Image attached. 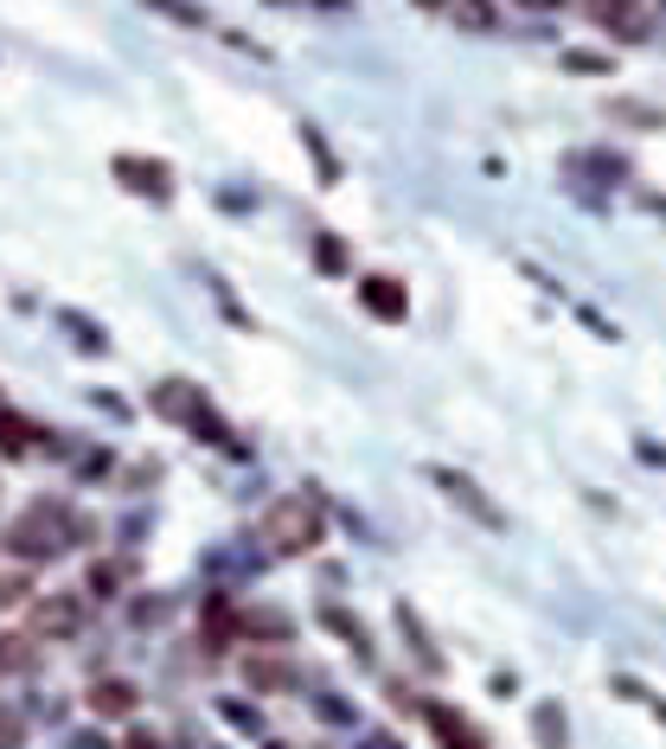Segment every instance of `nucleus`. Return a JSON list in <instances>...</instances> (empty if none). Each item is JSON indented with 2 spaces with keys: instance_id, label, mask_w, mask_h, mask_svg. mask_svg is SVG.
<instances>
[{
  "instance_id": "obj_14",
  "label": "nucleus",
  "mask_w": 666,
  "mask_h": 749,
  "mask_svg": "<svg viewBox=\"0 0 666 749\" xmlns=\"http://www.w3.org/2000/svg\"><path fill=\"white\" fill-rule=\"evenodd\" d=\"M33 436H38V429L26 423V416L0 404V455H26V449H33Z\"/></svg>"
},
{
  "instance_id": "obj_7",
  "label": "nucleus",
  "mask_w": 666,
  "mask_h": 749,
  "mask_svg": "<svg viewBox=\"0 0 666 749\" xmlns=\"http://www.w3.org/2000/svg\"><path fill=\"white\" fill-rule=\"evenodd\" d=\"M423 717H430V730H436V744H443V749H487L481 730L455 712V705H443V698H430V705H423Z\"/></svg>"
},
{
  "instance_id": "obj_6",
  "label": "nucleus",
  "mask_w": 666,
  "mask_h": 749,
  "mask_svg": "<svg viewBox=\"0 0 666 749\" xmlns=\"http://www.w3.org/2000/svg\"><path fill=\"white\" fill-rule=\"evenodd\" d=\"M359 308H366L371 321H391V327H398L410 314V295H404L398 276H366V282H359Z\"/></svg>"
},
{
  "instance_id": "obj_19",
  "label": "nucleus",
  "mask_w": 666,
  "mask_h": 749,
  "mask_svg": "<svg viewBox=\"0 0 666 749\" xmlns=\"http://www.w3.org/2000/svg\"><path fill=\"white\" fill-rule=\"evenodd\" d=\"M321 622H328L333 635H346L353 647H359V653H371V635L359 628V622H353V615H346V608H321Z\"/></svg>"
},
{
  "instance_id": "obj_17",
  "label": "nucleus",
  "mask_w": 666,
  "mask_h": 749,
  "mask_svg": "<svg viewBox=\"0 0 666 749\" xmlns=\"http://www.w3.org/2000/svg\"><path fill=\"white\" fill-rule=\"evenodd\" d=\"M122 583H129V563H115V558L90 563V596H115Z\"/></svg>"
},
{
  "instance_id": "obj_8",
  "label": "nucleus",
  "mask_w": 666,
  "mask_h": 749,
  "mask_svg": "<svg viewBox=\"0 0 666 749\" xmlns=\"http://www.w3.org/2000/svg\"><path fill=\"white\" fill-rule=\"evenodd\" d=\"M584 13H590L596 26L622 33V38H641V33H647V13H641L634 0H584Z\"/></svg>"
},
{
  "instance_id": "obj_10",
  "label": "nucleus",
  "mask_w": 666,
  "mask_h": 749,
  "mask_svg": "<svg viewBox=\"0 0 666 749\" xmlns=\"http://www.w3.org/2000/svg\"><path fill=\"white\" fill-rule=\"evenodd\" d=\"M206 404V391L199 384H186V378H167V384H154V411L167 416V423H186V416Z\"/></svg>"
},
{
  "instance_id": "obj_15",
  "label": "nucleus",
  "mask_w": 666,
  "mask_h": 749,
  "mask_svg": "<svg viewBox=\"0 0 666 749\" xmlns=\"http://www.w3.org/2000/svg\"><path fill=\"white\" fill-rule=\"evenodd\" d=\"M33 635H0V673H33Z\"/></svg>"
},
{
  "instance_id": "obj_16",
  "label": "nucleus",
  "mask_w": 666,
  "mask_h": 749,
  "mask_svg": "<svg viewBox=\"0 0 666 749\" xmlns=\"http://www.w3.org/2000/svg\"><path fill=\"white\" fill-rule=\"evenodd\" d=\"M398 628H404V635H410V653H417V660H423V667H430V673H443V653H436V647H430V635H423V628H417V615H410V608H398Z\"/></svg>"
},
{
  "instance_id": "obj_3",
  "label": "nucleus",
  "mask_w": 666,
  "mask_h": 749,
  "mask_svg": "<svg viewBox=\"0 0 666 749\" xmlns=\"http://www.w3.org/2000/svg\"><path fill=\"white\" fill-rule=\"evenodd\" d=\"M90 622V602L84 590H52V596H33L26 602V635L33 640H77Z\"/></svg>"
},
{
  "instance_id": "obj_27",
  "label": "nucleus",
  "mask_w": 666,
  "mask_h": 749,
  "mask_svg": "<svg viewBox=\"0 0 666 749\" xmlns=\"http://www.w3.org/2000/svg\"><path fill=\"white\" fill-rule=\"evenodd\" d=\"M423 7H443V0H423Z\"/></svg>"
},
{
  "instance_id": "obj_25",
  "label": "nucleus",
  "mask_w": 666,
  "mask_h": 749,
  "mask_svg": "<svg viewBox=\"0 0 666 749\" xmlns=\"http://www.w3.org/2000/svg\"><path fill=\"white\" fill-rule=\"evenodd\" d=\"M122 749H167V737H154V730H135V737H129Z\"/></svg>"
},
{
  "instance_id": "obj_13",
  "label": "nucleus",
  "mask_w": 666,
  "mask_h": 749,
  "mask_svg": "<svg viewBox=\"0 0 666 749\" xmlns=\"http://www.w3.org/2000/svg\"><path fill=\"white\" fill-rule=\"evenodd\" d=\"M532 730H539V744H545V749H570V724H564V712H557L552 698L532 705Z\"/></svg>"
},
{
  "instance_id": "obj_23",
  "label": "nucleus",
  "mask_w": 666,
  "mask_h": 749,
  "mask_svg": "<svg viewBox=\"0 0 666 749\" xmlns=\"http://www.w3.org/2000/svg\"><path fill=\"white\" fill-rule=\"evenodd\" d=\"M71 334H77V346H84V353H103V346H110V339L97 334L90 321H77V314H71Z\"/></svg>"
},
{
  "instance_id": "obj_1",
  "label": "nucleus",
  "mask_w": 666,
  "mask_h": 749,
  "mask_svg": "<svg viewBox=\"0 0 666 749\" xmlns=\"http://www.w3.org/2000/svg\"><path fill=\"white\" fill-rule=\"evenodd\" d=\"M71 538H90V525L77 519L65 500H33L20 519L7 525V551L20 563H45V558H58V551H71Z\"/></svg>"
},
{
  "instance_id": "obj_4",
  "label": "nucleus",
  "mask_w": 666,
  "mask_h": 749,
  "mask_svg": "<svg viewBox=\"0 0 666 749\" xmlns=\"http://www.w3.org/2000/svg\"><path fill=\"white\" fill-rule=\"evenodd\" d=\"M115 180L129 192H142V199H174V167L167 160H148V154H115L110 160Z\"/></svg>"
},
{
  "instance_id": "obj_11",
  "label": "nucleus",
  "mask_w": 666,
  "mask_h": 749,
  "mask_svg": "<svg viewBox=\"0 0 666 749\" xmlns=\"http://www.w3.org/2000/svg\"><path fill=\"white\" fill-rule=\"evenodd\" d=\"M135 705H142V692L129 679H97L90 685V712L97 717H135Z\"/></svg>"
},
{
  "instance_id": "obj_26",
  "label": "nucleus",
  "mask_w": 666,
  "mask_h": 749,
  "mask_svg": "<svg viewBox=\"0 0 666 749\" xmlns=\"http://www.w3.org/2000/svg\"><path fill=\"white\" fill-rule=\"evenodd\" d=\"M519 7H539V13H545V7H564V0H519Z\"/></svg>"
},
{
  "instance_id": "obj_21",
  "label": "nucleus",
  "mask_w": 666,
  "mask_h": 749,
  "mask_svg": "<svg viewBox=\"0 0 666 749\" xmlns=\"http://www.w3.org/2000/svg\"><path fill=\"white\" fill-rule=\"evenodd\" d=\"M20 744H26V717L13 705H0V749H20Z\"/></svg>"
},
{
  "instance_id": "obj_9",
  "label": "nucleus",
  "mask_w": 666,
  "mask_h": 749,
  "mask_svg": "<svg viewBox=\"0 0 666 749\" xmlns=\"http://www.w3.org/2000/svg\"><path fill=\"white\" fill-rule=\"evenodd\" d=\"M244 679H251V692H289V685H296V667H289V653H251V660H244Z\"/></svg>"
},
{
  "instance_id": "obj_2",
  "label": "nucleus",
  "mask_w": 666,
  "mask_h": 749,
  "mask_svg": "<svg viewBox=\"0 0 666 749\" xmlns=\"http://www.w3.org/2000/svg\"><path fill=\"white\" fill-rule=\"evenodd\" d=\"M321 538H328V513H321V500H308V493H282V500H269V513H263V545H269L276 558H308Z\"/></svg>"
},
{
  "instance_id": "obj_5",
  "label": "nucleus",
  "mask_w": 666,
  "mask_h": 749,
  "mask_svg": "<svg viewBox=\"0 0 666 749\" xmlns=\"http://www.w3.org/2000/svg\"><path fill=\"white\" fill-rule=\"evenodd\" d=\"M430 481H436V488H443L448 500L462 506V513H475L481 525H493V532L507 525V513H500V506H493V500H487V493L475 488V481H468V474H455V468H430Z\"/></svg>"
},
{
  "instance_id": "obj_12",
  "label": "nucleus",
  "mask_w": 666,
  "mask_h": 749,
  "mask_svg": "<svg viewBox=\"0 0 666 749\" xmlns=\"http://www.w3.org/2000/svg\"><path fill=\"white\" fill-rule=\"evenodd\" d=\"M237 635H251V640H289V635H296V622H289L282 608H244V615H237Z\"/></svg>"
},
{
  "instance_id": "obj_24",
  "label": "nucleus",
  "mask_w": 666,
  "mask_h": 749,
  "mask_svg": "<svg viewBox=\"0 0 666 749\" xmlns=\"http://www.w3.org/2000/svg\"><path fill=\"white\" fill-rule=\"evenodd\" d=\"M564 65H570V71H609V58H596V52H570Z\"/></svg>"
},
{
  "instance_id": "obj_22",
  "label": "nucleus",
  "mask_w": 666,
  "mask_h": 749,
  "mask_svg": "<svg viewBox=\"0 0 666 749\" xmlns=\"http://www.w3.org/2000/svg\"><path fill=\"white\" fill-rule=\"evenodd\" d=\"M609 115H615V122H634V128H654V122H661V110H647V103H609Z\"/></svg>"
},
{
  "instance_id": "obj_20",
  "label": "nucleus",
  "mask_w": 666,
  "mask_h": 749,
  "mask_svg": "<svg viewBox=\"0 0 666 749\" xmlns=\"http://www.w3.org/2000/svg\"><path fill=\"white\" fill-rule=\"evenodd\" d=\"M20 602H33V577L26 570H0V608H20Z\"/></svg>"
},
{
  "instance_id": "obj_18",
  "label": "nucleus",
  "mask_w": 666,
  "mask_h": 749,
  "mask_svg": "<svg viewBox=\"0 0 666 749\" xmlns=\"http://www.w3.org/2000/svg\"><path fill=\"white\" fill-rule=\"evenodd\" d=\"M346 244H340V237H333V231H321V237H314V269H328V276H340V269H346Z\"/></svg>"
}]
</instances>
